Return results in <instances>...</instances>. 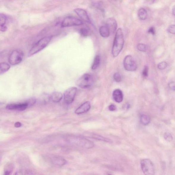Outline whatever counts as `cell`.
<instances>
[{
    "label": "cell",
    "mask_w": 175,
    "mask_h": 175,
    "mask_svg": "<svg viewBox=\"0 0 175 175\" xmlns=\"http://www.w3.org/2000/svg\"><path fill=\"white\" fill-rule=\"evenodd\" d=\"M123 33L121 29H117L116 32L112 50V54L113 57H116L122 51L124 44Z\"/></svg>",
    "instance_id": "6da1fadb"
},
{
    "label": "cell",
    "mask_w": 175,
    "mask_h": 175,
    "mask_svg": "<svg viewBox=\"0 0 175 175\" xmlns=\"http://www.w3.org/2000/svg\"><path fill=\"white\" fill-rule=\"evenodd\" d=\"M51 36L45 37L40 39L34 45L29 51L28 56L30 57L42 51L48 45L51 40Z\"/></svg>",
    "instance_id": "7a4b0ae2"
},
{
    "label": "cell",
    "mask_w": 175,
    "mask_h": 175,
    "mask_svg": "<svg viewBox=\"0 0 175 175\" xmlns=\"http://www.w3.org/2000/svg\"><path fill=\"white\" fill-rule=\"evenodd\" d=\"M94 79L91 75L85 74L79 78L76 82V85L81 88L85 89L91 87L94 83Z\"/></svg>",
    "instance_id": "3957f363"
},
{
    "label": "cell",
    "mask_w": 175,
    "mask_h": 175,
    "mask_svg": "<svg viewBox=\"0 0 175 175\" xmlns=\"http://www.w3.org/2000/svg\"><path fill=\"white\" fill-rule=\"evenodd\" d=\"M142 171L145 175H153L154 174V168L153 162L150 160L145 159L141 161Z\"/></svg>",
    "instance_id": "277c9868"
},
{
    "label": "cell",
    "mask_w": 175,
    "mask_h": 175,
    "mask_svg": "<svg viewBox=\"0 0 175 175\" xmlns=\"http://www.w3.org/2000/svg\"><path fill=\"white\" fill-rule=\"evenodd\" d=\"M71 140L72 143L85 149H91L94 146L91 141L84 138L75 137H72Z\"/></svg>",
    "instance_id": "5b68a950"
},
{
    "label": "cell",
    "mask_w": 175,
    "mask_h": 175,
    "mask_svg": "<svg viewBox=\"0 0 175 175\" xmlns=\"http://www.w3.org/2000/svg\"><path fill=\"white\" fill-rule=\"evenodd\" d=\"M124 69L129 72L135 71L137 69V64L132 56L130 55L126 56L123 61Z\"/></svg>",
    "instance_id": "8992f818"
},
{
    "label": "cell",
    "mask_w": 175,
    "mask_h": 175,
    "mask_svg": "<svg viewBox=\"0 0 175 175\" xmlns=\"http://www.w3.org/2000/svg\"><path fill=\"white\" fill-rule=\"evenodd\" d=\"M23 56V53L22 52L15 50L13 51L9 56V62L12 65L18 64L22 62Z\"/></svg>",
    "instance_id": "52a82bcc"
},
{
    "label": "cell",
    "mask_w": 175,
    "mask_h": 175,
    "mask_svg": "<svg viewBox=\"0 0 175 175\" xmlns=\"http://www.w3.org/2000/svg\"><path fill=\"white\" fill-rule=\"evenodd\" d=\"M77 92L76 87L68 88L64 94V99L65 103L67 104H71L74 100Z\"/></svg>",
    "instance_id": "ba28073f"
},
{
    "label": "cell",
    "mask_w": 175,
    "mask_h": 175,
    "mask_svg": "<svg viewBox=\"0 0 175 175\" xmlns=\"http://www.w3.org/2000/svg\"><path fill=\"white\" fill-rule=\"evenodd\" d=\"M83 23L81 20L73 17L65 18L61 23V26L64 27L79 26L83 25Z\"/></svg>",
    "instance_id": "9c48e42d"
},
{
    "label": "cell",
    "mask_w": 175,
    "mask_h": 175,
    "mask_svg": "<svg viewBox=\"0 0 175 175\" xmlns=\"http://www.w3.org/2000/svg\"><path fill=\"white\" fill-rule=\"evenodd\" d=\"M29 107L26 102L18 104H10L7 106L6 108L10 110H17L19 111H24Z\"/></svg>",
    "instance_id": "30bf717a"
},
{
    "label": "cell",
    "mask_w": 175,
    "mask_h": 175,
    "mask_svg": "<svg viewBox=\"0 0 175 175\" xmlns=\"http://www.w3.org/2000/svg\"><path fill=\"white\" fill-rule=\"evenodd\" d=\"M74 11L84 21L88 23H91L87 13L85 10L82 9L77 8L75 9Z\"/></svg>",
    "instance_id": "8fae6325"
},
{
    "label": "cell",
    "mask_w": 175,
    "mask_h": 175,
    "mask_svg": "<svg viewBox=\"0 0 175 175\" xmlns=\"http://www.w3.org/2000/svg\"><path fill=\"white\" fill-rule=\"evenodd\" d=\"M90 102L89 101L86 102L76 109L75 111V113L78 115L83 114V113L88 112L90 110Z\"/></svg>",
    "instance_id": "7c38bea8"
},
{
    "label": "cell",
    "mask_w": 175,
    "mask_h": 175,
    "mask_svg": "<svg viewBox=\"0 0 175 175\" xmlns=\"http://www.w3.org/2000/svg\"><path fill=\"white\" fill-rule=\"evenodd\" d=\"M106 26L110 31V33H114L117 30V24L116 20L113 18H109L106 21Z\"/></svg>",
    "instance_id": "4fadbf2b"
},
{
    "label": "cell",
    "mask_w": 175,
    "mask_h": 175,
    "mask_svg": "<svg viewBox=\"0 0 175 175\" xmlns=\"http://www.w3.org/2000/svg\"><path fill=\"white\" fill-rule=\"evenodd\" d=\"M113 97L116 102L118 103H121L123 100V94L122 91L119 89H116L113 91Z\"/></svg>",
    "instance_id": "5bb4252c"
},
{
    "label": "cell",
    "mask_w": 175,
    "mask_h": 175,
    "mask_svg": "<svg viewBox=\"0 0 175 175\" xmlns=\"http://www.w3.org/2000/svg\"><path fill=\"white\" fill-rule=\"evenodd\" d=\"M51 162L53 165L60 167L62 166L67 163V161L64 159L59 156H54L52 158Z\"/></svg>",
    "instance_id": "9a60e30c"
},
{
    "label": "cell",
    "mask_w": 175,
    "mask_h": 175,
    "mask_svg": "<svg viewBox=\"0 0 175 175\" xmlns=\"http://www.w3.org/2000/svg\"><path fill=\"white\" fill-rule=\"evenodd\" d=\"M63 94L60 92H55L53 93L51 96L52 101L54 103H58L63 98Z\"/></svg>",
    "instance_id": "2e32d148"
},
{
    "label": "cell",
    "mask_w": 175,
    "mask_h": 175,
    "mask_svg": "<svg viewBox=\"0 0 175 175\" xmlns=\"http://www.w3.org/2000/svg\"><path fill=\"white\" fill-rule=\"evenodd\" d=\"M99 33L101 36L104 38L108 37L111 33L110 30L106 26H102L100 28Z\"/></svg>",
    "instance_id": "e0dca14e"
},
{
    "label": "cell",
    "mask_w": 175,
    "mask_h": 175,
    "mask_svg": "<svg viewBox=\"0 0 175 175\" xmlns=\"http://www.w3.org/2000/svg\"><path fill=\"white\" fill-rule=\"evenodd\" d=\"M79 33L83 37H87L91 34V31L88 27H83L79 30Z\"/></svg>",
    "instance_id": "ac0fdd59"
},
{
    "label": "cell",
    "mask_w": 175,
    "mask_h": 175,
    "mask_svg": "<svg viewBox=\"0 0 175 175\" xmlns=\"http://www.w3.org/2000/svg\"><path fill=\"white\" fill-rule=\"evenodd\" d=\"M101 58L99 55L95 56L94 62H93L92 67V69L93 70H96L99 67L100 63Z\"/></svg>",
    "instance_id": "d6986e66"
},
{
    "label": "cell",
    "mask_w": 175,
    "mask_h": 175,
    "mask_svg": "<svg viewBox=\"0 0 175 175\" xmlns=\"http://www.w3.org/2000/svg\"><path fill=\"white\" fill-rule=\"evenodd\" d=\"M140 120L141 123L145 126L147 125L151 121L150 119L149 116L145 114H142L141 115Z\"/></svg>",
    "instance_id": "ffe728a7"
},
{
    "label": "cell",
    "mask_w": 175,
    "mask_h": 175,
    "mask_svg": "<svg viewBox=\"0 0 175 175\" xmlns=\"http://www.w3.org/2000/svg\"><path fill=\"white\" fill-rule=\"evenodd\" d=\"M10 66L8 63L3 62L0 64V74H3L10 69Z\"/></svg>",
    "instance_id": "44dd1931"
},
{
    "label": "cell",
    "mask_w": 175,
    "mask_h": 175,
    "mask_svg": "<svg viewBox=\"0 0 175 175\" xmlns=\"http://www.w3.org/2000/svg\"><path fill=\"white\" fill-rule=\"evenodd\" d=\"M138 17L141 20H144L146 19L147 17V11L144 8H141L138 11Z\"/></svg>",
    "instance_id": "7402d4cb"
},
{
    "label": "cell",
    "mask_w": 175,
    "mask_h": 175,
    "mask_svg": "<svg viewBox=\"0 0 175 175\" xmlns=\"http://www.w3.org/2000/svg\"><path fill=\"white\" fill-rule=\"evenodd\" d=\"M90 135V137L94 138V139L103 141L106 142L111 143V141L110 139H108V138H104L101 135H96V134H89Z\"/></svg>",
    "instance_id": "603a6c76"
},
{
    "label": "cell",
    "mask_w": 175,
    "mask_h": 175,
    "mask_svg": "<svg viewBox=\"0 0 175 175\" xmlns=\"http://www.w3.org/2000/svg\"><path fill=\"white\" fill-rule=\"evenodd\" d=\"M51 99V96L47 94H44L42 95L40 98V103L44 104L48 103Z\"/></svg>",
    "instance_id": "cb8c5ba5"
},
{
    "label": "cell",
    "mask_w": 175,
    "mask_h": 175,
    "mask_svg": "<svg viewBox=\"0 0 175 175\" xmlns=\"http://www.w3.org/2000/svg\"><path fill=\"white\" fill-rule=\"evenodd\" d=\"M13 169V166L11 163L7 165L4 168V174L6 175H10L12 172Z\"/></svg>",
    "instance_id": "d4e9b609"
},
{
    "label": "cell",
    "mask_w": 175,
    "mask_h": 175,
    "mask_svg": "<svg viewBox=\"0 0 175 175\" xmlns=\"http://www.w3.org/2000/svg\"><path fill=\"white\" fill-rule=\"evenodd\" d=\"M7 20L6 16L4 14L0 15V24L1 26L5 25Z\"/></svg>",
    "instance_id": "484cf974"
},
{
    "label": "cell",
    "mask_w": 175,
    "mask_h": 175,
    "mask_svg": "<svg viewBox=\"0 0 175 175\" xmlns=\"http://www.w3.org/2000/svg\"><path fill=\"white\" fill-rule=\"evenodd\" d=\"M113 78L116 82L119 83L122 81V78L121 75L118 72H116L113 75Z\"/></svg>",
    "instance_id": "4316f807"
},
{
    "label": "cell",
    "mask_w": 175,
    "mask_h": 175,
    "mask_svg": "<svg viewBox=\"0 0 175 175\" xmlns=\"http://www.w3.org/2000/svg\"><path fill=\"white\" fill-rule=\"evenodd\" d=\"M164 138L167 141L170 142L173 139L172 136L171 134L169 133H165L164 135Z\"/></svg>",
    "instance_id": "83f0119b"
},
{
    "label": "cell",
    "mask_w": 175,
    "mask_h": 175,
    "mask_svg": "<svg viewBox=\"0 0 175 175\" xmlns=\"http://www.w3.org/2000/svg\"><path fill=\"white\" fill-rule=\"evenodd\" d=\"M167 64L165 62H162L159 64L158 65V67L159 69L163 70L167 67Z\"/></svg>",
    "instance_id": "f1b7e54d"
},
{
    "label": "cell",
    "mask_w": 175,
    "mask_h": 175,
    "mask_svg": "<svg viewBox=\"0 0 175 175\" xmlns=\"http://www.w3.org/2000/svg\"><path fill=\"white\" fill-rule=\"evenodd\" d=\"M137 48L138 50L141 51L145 52L146 51V47L144 44H138V45Z\"/></svg>",
    "instance_id": "f546056e"
},
{
    "label": "cell",
    "mask_w": 175,
    "mask_h": 175,
    "mask_svg": "<svg viewBox=\"0 0 175 175\" xmlns=\"http://www.w3.org/2000/svg\"><path fill=\"white\" fill-rule=\"evenodd\" d=\"M28 104L29 107L33 106L36 102V99L35 98H31L28 100L26 102Z\"/></svg>",
    "instance_id": "4dcf8cb0"
},
{
    "label": "cell",
    "mask_w": 175,
    "mask_h": 175,
    "mask_svg": "<svg viewBox=\"0 0 175 175\" xmlns=\"http://www.w3.org/2000/svg\"><path fill=\"white\" fill-rule=\"evenodd\" d=\"M168 31L172 34H175V25H172L168 28Z\"/></svg>",
    "instance_id": "1f68e13d"
},
{
    "label": "cell",
    "mask_w": 175,
    "mask_h": 175,
    "mask_svg": "<svg viewBox=\"0 0 175 175\" xmlns=\"http://www.w3.org/2000/svg\"><path fill=\"white\" fill-rule=\"evenodd\" d=\"M149 68L147 66H145L142 72V75L145 77L148 76Z\"/></svg>",
    "instance_id": "d6a6232c"
},
{
    "label": "cell",
    "mask_w": 175,
    "mask_h": 175,
    "mask_svg": "<svg viewBox=\"0 0 175 175\" xmlns=\"http://www.w3.org/2000/svg\"><path fill=\"white\" fill-rule=\"evenodd\" d=\"M169 88L172 90L175 91V81L170 82L169 84Z\"/></svg>",
    "instance_id": "836d02e7"
},
{
    "label": "cell",
    "mask_w": 175,
    "mask_h": 175,
    "mask_svg": "<svg viewBox=\"0 0 175 175\" xmlns=\"http://www.w3.org/2000/svg\"><path fill=\"white\" fill-rule=\"evenodd\" d=\"M108 109L111 111H114L116 109V107L114 104H111L109 106Z\"/></svg>",
    "instance_id": "e575fe53"
},
{
    "label": "cell",
    "mask_w": 175,
    "mask_h": 175,
    "mask_svg": "<svg viewBox=\"0 0 175 175\" xmlns=\"http://www.w3.org/2000/svg\"><path fill=\"white\" fill-rule=\"evenodd\" d=\"M156 0H145V4L147 5H151L155 2Z\"/></svg>",
    "instance_id": "d590c367"
},
{
    "label": "cell",
    "mask_w": 175,
    "mask_h": 175,
    "mask_svg": "<svg viewBox=\"0 0 175 175\" xmlns=\"http://www.w3.org/2000/svg\"><path fill=\"white\" fill-rule=\"evenodd\" d=\"M148 33H151L153 35L155 34V30L154 27H151V28H150L148 30Z\"/></svg>",
    "instance_id": "8d00e7d4"
},
{
    "label": "cell",
    "mask_w": 175,
    "mask_h": 175,
    "mask_svg": "<svg viewBox=\"0 0 175 175\" xmlns=\"http://www.w3.org/2000/svg\"><path fill=\"white\" fill-rule=\"evenodd\" d=\"M7 27L5 25L1 26V31L2 32H4L7 30Z\"/></svg>",
    "instance_id": "74e56055"
},
{
    "label": "cell",
    "mask_w": 175,
    "mask_h": 175,
    "mask_svg": "<svg viewBox=\"0 0 175 175\" xmlns=\"http://www.w3.org/2000/svg\"><path fill=\"white\" fill-rule=\"evenodd\" d=\"M21 126V122H17L15 123V127L16 128H19Z\"/></svg>",
    "instance_id": "f35d334b"
},
{
    "label": "cell",
    "mask_w": 175,
    "mask_h": 175,
    "mask_svg": "<svg viewBox=\"0 0 175 175\" xmlns=\"http://www.w3.org/2000/svg\"><path fill=\"white\" fill-rule=\"evenodd\" d=\"M172 14L175 16V5H174L172 8Z\"/></svg>",
    "instance_id": "ab89813d"
}]
</instances>
